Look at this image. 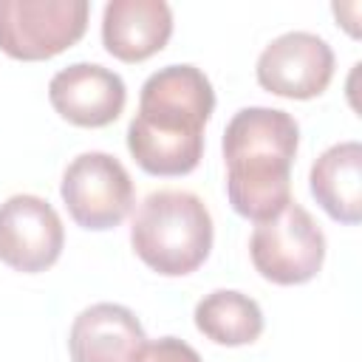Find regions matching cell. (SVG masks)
Listing matches in <instances>:
<instances>
[{
  "label": "cell",
  "mask_w": 362,
  "mask_h": 362,
  "mask_svg": "<svg viewBox=\"0 0 362 362\" xmlns=\"http://www.w3.org/2000/svg\"><path fill=\"white\" fill-rule=\"evenodd\" d=\"M215 110L209 76L189 65H164L139 93V110L127 124V150L136 164L161 178L187 175L201 164L204 127Z\"/></svg>",
  "instance_id": "obj_1"
},
{
  "label": "cell",
  "mask_w": 362,
  "mask_h": 362,
  "mask_svg": "<svg viewBox=\"0 0 362 362\" xmlns=\"http://www.w3.org/2000/svg\"><path fill=\"white\" fill-rule=\"evenodd\" d=\"M314 201L339 223L362 221V144L339 141L317 156L308 173Z\"/></svg>",
  "instance_id": "obj_12"
},
{
  "label": "cell",
  "mask_w": 362,
  "mask_h": 362,
  "mask_svg": "<svg viewBox=\"0 0 362 362\" xmlns=\"http://www.w3.org/2000/svg\"><path fill=\"white\" fill-rule=\"evenodd\" d=\"M59 195L68 215L90 232H105L119 226L136 201L133 178L127 167L102 150L79 153L62 173Z\"/></svg>",
  "instance_id": "obj_6"
},
{
  "label": "cell",
  "mask_w": 362,
  "mask_h": 362,
  "mask_svg": "<svg viewBox=\"0 0 362 362\" xmlns=\"http://www.w3.org/2000/svg\"><path fill=\"white\" fill-rule=\"evenodd\" d=\"M300 127L280 107H240L221 139L226 198L246 221H269L291 201V164Z\"/></svg>",
  "instance_id": "obj_2"
},
{
  "label": "cell",
  "mask_w": 362,
  "mask_h": 362,
  "mask_svg": "<svg viewBox=\"0 0 362 362\" xmlns=\"http://www.w3.org/2000/svg\"><path fill=\"white\" fill-rule=\"evenodd\" d=\"M173 37V8L164 0H110L102 11V45L119 62H144Z\"/></svg>",
  "instance_id": "obj_11"
},
{
  "label": "cell",
  "mask_w": 362,
  "mask_h": 362,
  "mask_svg": "<svg viewBox=\"0 0 362 362\" xmlns=\"http://www.w3.org/2000/svg\"><path fill=\"white\" fill-rule=\"evenodd\" d=\"M147 334L139 317L119 303H93L74 317L68 334L71 362H139Z\"/></svg>",
  "instance_id": "obj_10"
},
{
  "label": "cell",
  "mask_w": 362,
  "mask_h": 362,
  "mask_svg": "<svg viewBox=\"0 0 362 362\" xmlns=\"http://www.w3.org/2000/svg\"><path fill=\"white\" fill-rule=\"evenodd\" d=\"M257 85L283 99H314L334 79V51L311 31H286L257 57Z\"/></svg>",
  "instance_id": "obj_8"
},
{
  "label": "cell",
  "mask_w": 362,
  "mask_h": 362,
  "mask_svg": "<svg viewBox=\"0 0 362 362\" xmlns=\"http://www.w3.org/2000/svg\"><path fill=\"white\" fill-rule=\"evenodd\" d=\"M139 362H204V359L189 342L178 337H161L156 342H147Z\"/></svg>",
  "instance_id": "obj_14"
},
{
  "label": "cell",
  "mask_w": 362,
  "mask_h": 362,
  "mask_svg": "<svg viewBox=\"0 0 362 362\" xmlns=\"http://www.w3.org/2000/svg\"><path fill=\"white\" fill-rule=\"evenodd\" d=\"M88 0H0V51L20 62L51 59L85 37Z\"/></svg>",
  "instance_id": "obj_5"
},
{
  "label": "cell",
  "mask_w": 362,
  "mask_h": 362,
  "mask_svg": "<svg viewBox=\"0 0 362 362\" xmlns=\"http://www.w3.org/2000/svg\"><path fill=\"white\" fill-rule=\"evenodd\" d=\"M195 328L215 345H252L263 334V311L257 300L235 288H215L195 303Z\"/></svg>",
  "instance_id": "obj_13"
},
{
  "label": "cell",
  "mask_w": 362,
  "mask_h": 362,
  "mask_svg": "<svg viewBox=\"0 0 362 362\" xmlns=\"http://www.w3.org/2000/svg\"><path fill=\"white\" fill-rule=\"evenodd\" d=\"M212 215L187 189H156L133 215L130 246L144 266L161 277L192 274L212 252Z\"/></svg>",
  "instance_id": "obj_3"
},
{
  "label": "cell",
  "mask_w": 362,
  "mask_h": 362,
  "mask_svg": "<svg viewBox=\"0 0 362 362\" xmlns=\"http://www.w3.org/2000/svg\"><path fill=\"white\" fill-rule=\"evenodd\" d=\"M51 107L76 127L113 124L127 102L124 79L99 62H74L48 82Z\"/></svg>",
  "instance_id": "obj_9"
},
{
  "label": "cell",
  "mask_w": 362,
  "mask_h": 362,
  "mask_svg": "<svg viewBox=\"0 0 362 362\" xmlns=\"http://www.w3.org/2000/svg\"><path fill=\"white\" fill-rule=\"evenodd\" d=\"M249 257L263 280L274 286H300L320 274L325 235L303 204L288 201L274 218L255 226Z\"/></svg>",
  "instance_id": "obj_4"
},
{
  "label": "cell",
  "mask_w": 362,
  "mask_h": 362,
  "mask_svg": "<svg viewBox=\"0 0 362 362\" xmlns=\"http://www.w3.org/2000/svg\"><path fill=\"white\" fill-rule=\"evenodd\" d=\"M65 246L59 212L40 195L17 192L0 204V260L23 274L51 269Z\"/></svg>",
  "instance_id": "obj_7"
}]
</instances>
